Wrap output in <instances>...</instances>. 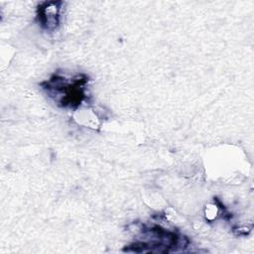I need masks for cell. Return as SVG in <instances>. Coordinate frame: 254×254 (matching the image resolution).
Masks as SVG:
<instances>
[{
	"mask_svg": "<svg viewBox=\"0 0 254 254\" xmlns=\"http://www.w3.org/2000/svg\"><path fill=\"white\" fill-rule=\"evenodd\" d=\"M88 80L85 73L66 76L61 72H55L49 79L41 82V86L60 107L76 109L87 97Z\"/></svg>",
	"mask_w": 254,
	"mask_h": 254,
	"instance_id": "obj_1",
	"label": "cell"
},
{
	"mask_svg": "<svg viewBox=\"0 0 254 254\" xmlns=\"http://www.w3.org/2000/svg\"><path fill=\"white\" fill-rule=\"evenodd\" d=\"M142 239H139L123 249L128 252H173L186 248L190 240L180 232L162 227L159 224L143 225Z\"/></svg>",
	"mask_w": 254,
	"mask_h": 254,
	"instance_id": "obj_2",
	"label": "cell"
},
{
	"mask_svg": "<svg viewBox=\"0 0 254 254\" xmlns=\"http://www.w3.org/2000/svg\"><path fill=\"white\" fill-rule=\"evenodd\" d=\"M62 1L44 2L37 8V20L39 25L48 31H54L60 25V12Z\"/></svg>",
	"mask_w": 254,
	"mask_h": 254,
	"instance_id": "obj_3",
	"label": "cell"
}]
</instances>
